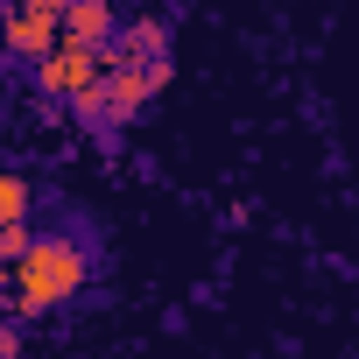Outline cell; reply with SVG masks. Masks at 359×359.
<instances>
[{
  "label": "cell",
  "mask_w": 359,
  "mask_h": 359,
  "mask_svg": "<svg viewBox=\"0 0 359 359\" xmlns=\"http://www.w3.org/2000/svg\"><path fill=\"white\" fill-rule=\"evenodd\" d=\"M8 36H15V50H36V57H43V50L57 43V15H22Z\"/></svg>",
  "instance_id": "7a4b0ae2"
},
{
  "label": "cell",
  "mask_w": 359,
  "mask_h": 359,
  "mask_svg": "<svg viewBox=\"0 0 359 359\" xmlns=\"http://www.w3.org/2000/svg\"><path fill=\"white\" fill-rule=\"evenodd\" d=\"M22 212V184H15V176H0V219H15Z\"/></svg>",
  "instance_id": "3957f363"
},
{
  "label": "cell",
  "mask_w": 359,
  "mask_h": 359,
  "mask_svg": "<svg viewBox=\"0 0 359 359\" xmlns=\"http://www.w3.org/2000/svg\"><path fill=\"white\" fill-rule=\"evenodd\" d=\"M22 289H29V303H57L64 289H78V254L71 247H29L22 254Z\"/></svg>",
  "instance_id": "6da1fadb"
}]
</instances>
